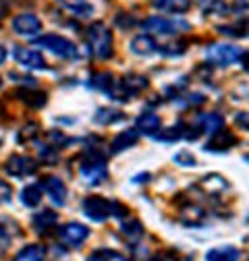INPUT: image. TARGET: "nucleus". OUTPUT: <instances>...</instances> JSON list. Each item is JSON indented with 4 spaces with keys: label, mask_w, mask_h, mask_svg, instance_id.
I'll list each match as a JSON object with an SVG mask.
<instances>
[{
    "label": "nucleus",
    "mask_w": 249,
    "mask_h": 261,
    "mask_svg": "<svg viewBox=\"0 0 249 261\" xmlns=\"http://www.w3.org/2000/svg\"><path fill=\"white\" fill-rule=\"evenodd\" d=\"M15 60L25 69H34V71H42L46 69V60L38 50H31L25 46H17L15 48Z\"/></svg>",
    "instance_id": "obj_9"
},
{
    "label": "nucleus",
    "mask_w": 249,
    "mask_h": 261,
    "mask_svg": "<svg viewBox=\"0 0 249 261\" xmlns=\"http://www.w3.org/2000/svg\"><path fill=\"white\" fill-rule=\"evenodd\" d=\"M56 222H58V216H56V212H52V210H42V212H38V214L34 216V226L38 228L40 232H46L48 228H52Z\"/></svg>",
    "instance_id": "obj_28"
},
{
    "label": "nucleus",
    "mask_w": 249,
    "mask_h": 261,
    "mask_svg": "<svg viewBox=\"0 0 249 261\" xmlns=\"http://www.w3.org/2000/svg\"><path fill=\"white\" fill-rule=\"evenodd\" d=\"M197 126H200V130H204V133L214 135L220 128H225V118L216 112H208V114H202L197 118Z\"/></svg>",
    "instance_id": "obj_17"
},
{
    "label": "nucleus",
    "mask_w": 249,
    "mask_h": 261,
    "mask_svg": "<svg viewBox=\"0 0 249 261\" xmlns=\"http://www.w3.org/2000/svg\"><path fill=\"white\" fill-rule=\"evenodd\" d=\"M152 7L162 13H172V15H183L189 11L191 0H152Z\"/></svg>",
    "instance_id": "obj_16"
},
{
    "label": "nucleus",
    "mask_w": 249,
    "mask_h": 261,
    "mask_svg": "<svg viewBox=\"0 0 249 261\" xmlns=\"http://www.w3.org/2000/svg\"><path fill=\"white\" fill-rule=\"evenodd\" d=\"M204 15H227L229 5L225 0H195Z\"/></svg>",
    "instance_id": "obj_27"
},
{
    "label": "nucleus",
    "mask_w": 249,
    "mask_h": 261,
    "mask_svg": "<svg viewBox=\"0 0 249 261\" xmlns=\"http://www.w3.org/2000/svg\"><path fill=\"white\" fill-rule=\"evenodd\" d=\"M187 50L185 42H177V44H162L158 46V52H162L164 56H181Z\"/></svg>",
    "instance_id": "obj_33"
},
{
    "label": "nucleus",
    "mask_w": 249,
    "mask_h": 261,
    "mask_svg": "<svg viewBox=\"0 0 249 261\" xmlns=\"http://www.w3.org/2000/svg\"><path fill=\"white\" fill-rule=\"evenodd\" d=\"M158 46H160V44H156V40H154L150 34H139V36H135V38L131 40V44H129L131 52L137 54V56H152V54L158 52Z\"/></svg>",
    "instance_id": "obj_15"
},
{
    "label": "nucleus",
    "mask_w": 249,
    "mask_h": 261,
    "mask_svg": "<svg viewBox=\"0 0 249 261\" xmlns=\"http://www.w3.org/2000/svg\"><path fill=\"white\" fill-rule=\"evenodd\" d=\"M11 197H13V189H11V185H9L7 180L0 178V203H9Z\"/></svg>",
    "instance_id": "obj_36"
},
{
    "label": "nucleus",
    "mask_w": 249,
    "mask_h": 261,
    "mask_svg": "<svg viewBox=\"0 0 249 261\" xmlns=\"http://www.w3.org/2000/svg\"><path fill=\"white\" fill-rule=\"evenodd\" d=\"M0 87H3V79H0Z\"/></svg>",
    "instance_id": "obj_45"
},
{
    "label": "nucleus",
    "mask_w": 249,
    "mask_h": 261,
    "mask_svg": "<svg viewBox=\"0 0 249 261\" xmlns=\"http://www.w3.org/2000/svg\"><path fill=\"white\" fill-rule=\"evenodd\" d=\"M185 137V124L179 122L175 126H168V128H160L158 133L154 135L156 141H162V143H172V141H179Z\"/></svg>",
    "instance_id": "obj_23"
},
{
    "label": "nucleus",
    "mask_w": 249,
    "mask_h": 261,
    "mask_svg": "<svg viewBox=\"0 0 249 261\" xmlns=\"http://www.w3.org/2000/svg\"><path fill=\"white\" fill-rule=\"evenodd\" d=\"M42 187H44V191L50 195V199H52L56 205H65V203H67L69 191H67V185L62 182L58 176H46V178L42 180Z\"/></svg>",
    "instance_id": "obj_11"
},
{
    "label": "nucleus",
    "mask_w": 249,
    "mask_h": 261,
    "mask_svg": "<svg viewBox=\"0 0 249 261\" xmlns=\"http://www.w3.org/2000/svg\"><path fill=\"white\" fill-rule=\"evenodd\" d=\"M40 158L46 162V164H54V160H56V153H54V149L50 147V143L48 145H42L40 147Z\"/></svg>",
    "instance_id": "obj_38"
},
{
    "label": "nucleus",
    "mask_w": 249,
    "mask_h": 261,
    "mask_svg": "<svg viewBox=\"0 0 249 261\" xmlns=\"http://www.w3.org/2000/svg\"><path fill=\"white\" fill-rule=\"evenodd\" d=\"M7 60V48L3 46V44H0V64H3Z\"/></svg>",
    "instance_id": "obj_43"
},
{
    "label": "nucleus",
    "mask_w": 249,
    "mask_h": 261,
    "mask_svg": "<svg viewBox=\"0 0 249 261\" xmlns=\"http://www.w3.org/2000/svg\"><path fill=\"white\" fill-rule=\"evenodd\" d=\"M179 220L187 226H200V224L206 222V212L200 205H187V207L181 210Z\"/></svg>",
    "instance_id": "obj_20"
},
{
    "label": "nucleus",
    "mask_w": 249,
    "mask_h": 261,
    "mask_svg": "<svg viewBox=\"0 0 249 261\" xmlns=\"http://www.w3.org/2000/svg\"><path fill=\"white\" fill-rule=\"evenodd\" d=\"M11 27H13L15 34L21 36V38H34V36H38L40 31L44 29L42 19L38 15H34V13H21V15H17L13 19Z\"/></svg>",
    "instance_id": "obj_8"
},
{
    "label": "nucleus",
    "mask_w": 249,
    "mask_h": 261,
    "mask_svg": "<svg viewBox=\"0 0 249 261\" xmlns=\"http://www.w3.org/2000/svg\"><path fill=\"white\" fill-rule=\"evenodd\" d=\"M54 3L77 19H89L93 15V5L89 0H54Z\"/></svg>",
    "instance_id": "obj_13"
},
{
    "label": "nucleus",
    "mask_w": 249,
    "mask_h": 261,
    "mask_svg": "<svg viewBox=\"0 0 249 261\" xmlns=\"http://www.w3.org/2000/svg\"><path fill=\"white\" fill-rule=\"evenodd\" d=\"M120 83H122L124 89L129 91V95L141 93V91H145L147 85H150L147 77H143V75H127V77H122V79H120Z\"/></svg>",
    "instance_id": "obj_24"
},
{
    "label": "nucleus",
    "mask_w": 249,
    "mask_h": 261,
    "mask_svg": "<svg viewBox=\"0 0 249 261\" xmlns=\"http://www.w3.org/2000/svg\"><path fill=\"white\" fill-rule=\"evenodd\" d=\"M135 128L139 130V135H152L154 137L162 128V120H160V116L156 112L145 110V112H141L137 116V126Z\"/></svg>",
    "instance_id": "obj_14"
},
{
    "label": "nucleus",
    "mask_w": 249,
    "mask_h": 261,
    "mask_svg": "<svg viewBox=\"0 0 249 261\" xmlns=\"http://www.w3.org/2000/svg\"><path fill=\"white\" fill-rule=\"evenodd\" d=\"M89 237V228H85L79 222H69L60 228V239L71 247H79L81 243H85Z\"/></svg>",
    "instance_id": "obj_10"
},
{
    "label": "nucleus",
    "mask_w": 249,
    "mask_h": 261,
    "mask_svg": "<svg viewBox=\"0 0 249 261\" xmlns=\"http://www.w3.org/2000/svg\"><path fill=\"white\" fill-rule=\"evenodd\" d=\"M137 139H139V130H137V128H124L122 133H118V135L114 137V141H112V151L118 153V151H122V149H129V147H133V145L137 143Z\"/></svg>",
    "instance_id": "obj_19"
},
{
    "label": "nucleus",
    "mask_w": 249,
    "mask_h": 261,
    "mask_svg": "<svg viewBox=\"0 0 249 261\" xmlns=\"http://www.w3.org/2000/svg\"><path fill=\"white\" fill-rule=\"evenodd\" d=\"M81 176L85 178V182L89 185H100L108 178V168H106V162H104V153H100L98 149L89 151L83 162H81Z\"/></svg>",
    "instance_id": "obj_2"
},
{
    "label": "nucleus",
    "mask_w": 249,
    "mask_h": 261,
    "mask_svg": "<svg viewBox=\"0 0 249 261\" xmlns=\"http://www.w3.org/2000/svg\"><path fill=\"white\" fill-rule=\"evenodd\" d=\"M239 9H241V11L249 9V0H235L233 7H229V11H231V13H239Z\"/></svg>",
    "instance_id": "obj_39"
},
{
    "label": "nucleus",
    "mask_w": 249,
    "mask_h": 261,
    "mask_svg": "<svg viewBox=\"0 0 249 261\" xmlns=\"http://www.w3.org/2000/svg\"><path fill=\"white\" fill-rule=\"evenodd\" d=\"M11 232H9V228L5 226V224H0V253H3L9 245H11Z\"/></svg>",
    "instance_id": "obj_37"
},
{
    "label": "nucleus",
    "mask_w": 249,
    "mask_h": 261,
    "mask_svg": "<svg viewBox=\"0 0 249 261\" xmlns=\"http://www.w3.org/2000/svg\"><path fill=\"white\" fill-rule=\"evenodd\" d=\"M21 203L25 207H38L42 203V187L40 185H29L21 191Z\"/></svg>",
    "instance_id": "obj_25"
},
{
    "label": "nucleus",
    "mask_w": 249,
    "mask_h": 261,
    "mask_svg": "<svg viewBox=\"0 0 249 261\" xmlns=\"http://www.w3.org/2000/svg\"><path fill=\"white\" fill-rule=\"evenodd\" d=\"M233 145H237V137L229 128H220L218 133L210 135V139L206 143V151H227Z\"/></svg>",
    "instance_id": "obj_12"
},
{
    "label": "nucleus",
    "mask_w": 249,
    "mask_h": 261,
    "mask_svg": "<svg viewBox=\"0 0 249 261\" xmlns=\"http://www.w3.org/2000/svg\"><path fill=\"white\" fill-rule=\"evenodd\" d=\"M89 261H129V259L114 249H98L89 255Z\"/></svg>",
    "instance_id": "obj_30"
},
{
    "label": "nucleus",
    "mask_w": 249,
    "mask_h": 261,
    "mask_svg": "<svg viewBox=\"0 0 249 261\" xmlns=\"http://www.w3.org/2000/svg\"><path fill=\"white\" fill-rule=\"evenodd\" d=\"M175 162H177V164H181V166H195V164H197L195 155L189 153V151H179V153L175 155Z\"/></svg>",
    "instance_id": "obj_35"
},
{
    "label": "nucleus",
    "mask_w": 249,
    "mask_h": 261,
    "mask_svg": "<svg viewBox=\"0 0 249 261\" xmlns=\"http://www.w3.org/2000/svg\"><path fill=\"white\" fill-rule=\"evenodd\" d=\"M241 64H243L245 71H249V52H245V54L241 56Z\"/></svg>",
    "instance_id": "obj_42"
},
{
    "label": "nucleus",
    "mask_w": 249,
    "mask_h": 261,
    "mask_svg": "<svg viewBox=\"0 0 249 261\" xmlns=\"http://www.w3.org/2000/svg\"><path fill=\"white\" fill-rule=\"evenodd\" d=\"M200 187H202L208 195H218V193H222V191L229 187V182H227L222 176H218V174H210V176H204V178H202Z\"/></svg>",
    "instance_id": "obj_26"
},
{
    "label": "nucleus",
    "mask_w": 249,
    "mask_h": 261,
    "mask_svg": "<svg viewBox=\"0 0 249 261\" xmlns=\"http://www.w3.org/2000/svg\"><path fill=\"white\" fill-rule=\"evenodd\" d=\"M237 124H241L243 128L249 130V112H241V114H237Z\"/></svg>",
    "instance_id": "obj_40"
},
{
    "label": "nucleus",
    "mask_w": 249,
    "mask_h": 261,
    "mask_svg": "<svg viewBox=\"0 0 249 261\" xmlns=\"http://www.w3.org/2000/svg\"><path fill=\"white\" fill-rule=\"evenodd\" d=\"M239 259H241V251L233 245L216 247L206 253V261H239Z\"/></svg>",
    "instance_id": "obj_18"
},
{
    "label": "nucleus",
    "mask_w": 249,
    "mask_h": 261,
    "mask_svg": "<svg viewBox=\"0 0 249 261\" xmlns=\"http://www.w3.org/2000/svg\"><path fill=\"white\" fill-rule=\"evenodd\" d=\"M112 207H114V201H108L100 195H91L83 201V212L89 220L93 222H104L106 218L112 216Z\"/></svg>",
    "instance_id": "obj_7"
},
{
    "label": "nucleus",
    "mask_w": 249,
    "mask_h": 261,
    "mask_svg": "<svg viewBox=\"0 0 249 261\" xmlns=\"http://www.w3.org/2000/svg\"><path fill=\"white\" fill-rule=\"evenodd\" d=\"M17 95L21 97V100L25 102V106H29V108H42L48 102L46 93L44 91H36V89H19Z\"/></svg>",
    "instance_id": "obj_22"
},
{
    "label": "nucleus",
    "mask_w": 249,
    "mask_h": 261,
    "mask_svg": "<svg viewBox=\"0 0 249 261\" xmlns=\"http://www.w3.org/2000/svg\"><path fill=\"white\" fill-rule=\"evenodd\" d=\"M245 52L233 44H212L206 48V60L210 64H218V67H229V64L241 60Z\"/></svg>",
    "instance_id": "obj_5"
},
{
    "label": "nucleus",
    "mask_w": 249,
    "mask_h": 261,
    "mask_svg": "<svg viewBox=\"0 0 249 261\" xmlns=\"http://www.w3.org/2000/svg\"><path fill=\"white\" fill-rule=\"evenodd\" d=\"M40 135V128H38V124L36 122H31V124H27V126H23V130H21V135H19V139L23 141H31V139H36Z\"/></svg>",
    "instance_id": "obj_34"
},
{
    "label": "nucleus",
    "mask_w": 249,
    "mask_h": 261,
    "mask_svg": "<svg viewBox=\"0 0 249 261\" xmlns=\"http://www.w3.org/2000/svg\"><path fill=\"white\" fill-rule=\"evenodd\" d=\"M150 261H164V259H160V257H152Z\"/></svg>",
    "instance_id": "obj_44"
},
{
    "label": "nucleus",
    "mask_w": 249,
    "mask_h": 261,
    "mask_svg": "<svg viewBox=\"0 0 249 261\" xmlns=\"http://www.w3.org/2000/svg\"><path fill=\"white\" fill-rule=\"evenodd\" d=\"M143 29L152 31V34H158V36H179V34H185V31H189L191 25L183 21V19H164V17H150L141 23Z\"/></svg>",
    "instance_id": "obj_4"
},
{
    "label": "nucleus",
    "mask_w": 249,
    "mask_h": 261,
    "mask_svg": "<svg viewBox=\"0 0 249 261\" xmlns=\"http://www.w3.org/2000/svg\"><path fill=\"white\" fill-rule=\"evenodd\" d=\"M36 46H40V48L52 52V54L58 56V58H65V60H73V58L79 56L77 46H75L71 40H67L65 36H58V34H46V36L38 38V40H36Z\"/></svg>",
    "instance_id": "obj_3"
},
{
    "label": "nucleus",
    "mask_w": 249,
    "mask_h": 261,
    "mask_svg": "<svg viewBox=\"0 0 249 261\" xmlns=\"http://www.w3.org/2000/svg\"><path fill=\"white\" fill-rule=\"evenodd\" d=\"M87 44L91 54L96 56L98 60H108L114 54V40H112V31L106 23L98 21V23H91L87 29Z\"/></svg>",
    "instance_id": "obj_1"
},
{
    "label": "nucleus",
    "mask_w": 249,
    "mask_h": 261,
    "mask_svg": "<svg viewBox=\"0 0 249 261\" xmlns=\"http://www.w3.org/2000/svg\"><path fill=\"white\" fill-rule=\"evenodd\" d=\"M5 172L13 178H25V176H31L38 172V162L34 158H27V155H21V153H15L7 160L5 164Z\"/></svg>",
    "instance_id": "obj_6"
},
{
    "label": "nucleus",
    "mask_w": 249,
    "mask_h": 261,
    "mask_svg": "<svg viewBox=\"0 0 249 261\" xmlns=\"http://www.w3.org/2000/svg\"><path fill=\"white\" fill-rule=\"evenodd\" d=\"M114 81H116V79H114L110 73H98V75H93V77H91L89 85H91V87H96V89H100V91H104V93H108L110 87L114 85Z\"/></svg>",
    "instance_id": "obj_32"
},
{
    "label": "nucleus",
    "mask_w": 249,
    "mask_h": 261,
    "mask_svg": "<svg viewBox=\"0 0 249 261\" xmlns=\"http://www.w3.org/2000/svg\"><path fill=\"white\" fill-rule=\"evenodd\" d=\"M13 261H46V249L42 245H27L13 257Z\"/></svg>",
    "instance_id": "obj_21"
},
{
    "label": "nucleus",
    "mask_w": 249,
    "mask_h": 261,
    "mask_svg": "<svg viewBox=\"0 0 249 261\" xmlns=\"http://www.w3.org/2000/svg\"><path fill=\"white\" fill-rule=\"evenodd\" d=\"M122 112L116 110V108H100L96 114H93V120H96L98 124H114L118 120H122Z\"/></svg>",
    "instance_id": "obj_29"
},
{
    "label": "nucleus",
    "mask_w": 249,
    "mask_h": 261,
    "mask_svg": "<svg viewBox=\"0 0 249 261\" xmlns=\"http://www.w3.org/2000/svg\"><path fill=\"white\" fill-rule=\"evenodd\" d=\"M7 13H9V5H7V0H0V19H3Z\"/></svg>",
    "instance_id": "obj_41"
},
{
    "label": "nucleus",
    "mask_w": 249,
    "mask_h": 261,
    "mask_svg": "<svg viewBox=\"0 0 249 261\" xmlns=\"http://www.w3.org/2000/svg\"><path fill=\"white\" fill-rule=\"evenodd\" d=\"M122 234L127 237L129 241H137L143 237V224L139 220H129V222H122Z\"/></svg>",
    "instance_id": "obj_31"
}]
</instances>
